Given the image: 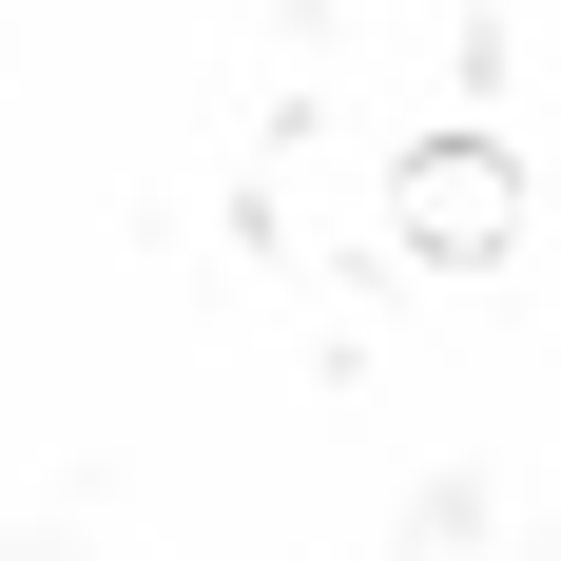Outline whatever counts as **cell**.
Returning <instances> with one entry per match:
<instances>
[{"label": "cell", "mask_w": 561, "mask_h": 561, "mask_svg": "<svg viewBox=\"0 0 561 561\" xmlns=\"http://www.w3.org/2000/svg\"><path fill=\"white\" fill-rule=\"evenodd\" d=\"M388 252L407 272H504L523 252V156L504 136H426V156L388 174Z\"/></svg>", "instance_id": "obj_1"}]
</instances>
